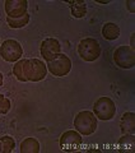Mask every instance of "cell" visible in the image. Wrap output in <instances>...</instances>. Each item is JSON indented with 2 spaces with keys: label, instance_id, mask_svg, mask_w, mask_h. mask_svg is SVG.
Masks as SVG:
<instances>
[{
  "label": "cell",
  "instance_id": "52a82bcc",
  "mask_svg": "<svg viewBox=\"0 0 135 153\" xmlns=\"http://www.w3.org/2000/svg\"><path fill=\"white\" fill-rule=\"evenodd\" d=\"M47 69L55 76H65L71 70V60L64 54H59L54 60L47 63Z\"/></svg>",
  "mask_w": 135,
  "mask_h": 153
},
{
  "label": "cell",
  "instance_id": "2e32d148",
  "mask_svg": "<svg viewBox=\"0 0 135 153\" xmlns=\"http://www.w3.org/2000/svg\"><path fill=\"white\" fill-rule=\"evenodd\" d=\"M16 148V142L12 137L5 135L0 138V153H10Z\"/></svg>",
  "mask_w": 135,
  "mask_h": 153
},
{
  "label": "cell",
  "instance_id": "277c9868",
  "mask_svg": "<svg viewBox=\"0 0 135 153\" xmlns=\"http://www.w3.org/2000/svg\"><path fill=\"white\" fill-rule=\"evenodd\" d=\"M93 114L102 121L111 120L116 114V105L110 97H99L93 105Z\"/></svg>",
  "mask_w": 135,
  "mask_h": 153
},
{
  "label": "cell",
  "instance_id": "ffe728a7",
  "mask_svg": "<svg viewBox=\"0 0 135 153\" xmlns=\"http://www.w3.org/2000/svg\"><path fill=\"white\" fill-rule=\"evenodd\" d=\"M134 37H135V33H133L131 35V38H130V47H131V49H134Z\"/></svg>",
  "mask_w": 135,
  "mask_h": 153
},
{
  "label": "cell",
  "instance_id": "6da1fadb",
  "mask_svg": "<svg viewBox=\"0 0 135 153\" xmlns=\"http://www.w3.org/2000/svg\"><path fill=\"white\" fill-rule=\"evenodd\" d=\"M13 74L21 82H40L45 79L47 66L38 59H21L13 66Z\"/></svg>",
  "mask_w": 135,
  "mask_h": 153
},
{
  "label": "cell",
  "instance_id": "e0dca14e",
  "mask_svg": "<svg viewBox=\"0 0 135 153\" xmlns=\"http://www.w3.org/2000/svg\"><path fill=\"white\" fill-rule=\"evenodd\" d=\"M7 22L10 28H22L28 25L30 22V14H24L23 17H19V18H7Z\"/></svg>",
  "mask_w": 135,
  "mask_h": 153
},
{
  "label": "cell",
  "instance_id": "5bb4252c",
  "mask_svg": "<svg viewBox=\"0 0 135 153\" xmlns=\"http://www.w3.org/2000/svg\"><path fill=\"white\" fill-rule=\"evenodd\" d=\"M135 137L134 134H124L119 140V148L122 152H134Z\"/></svg>",
  "mask_w": 135,
  "mask_h": 153
},
{
  "label": "cell",
  "instance_id": "8fae6325",
  "mask_svg": "<svg viewBox=\"0 0 135 153\" xmlns=\"http://www.w3.org/2000/svg\"><path fill=\"white\" fill-rule=\"evenodd\" d=\"M120 129L122 134H134L135 131V114L125 112L121 116L120 121Z\"/></svg>",
  "mask_w": 135,
  "mask_h": 153
},
{
  "label": "cell",
  "instance_id": "ba28073f",
  "mask_svg": "<svg viewBox=\"0 0 135 153\" xmlns=\"http://www.w3.org/2000/svg\"><path fill=\"white\" fill-rule=\"evenodd\" d=\"M82 134L75 130H68L60 137V148L65 152H75L82 146Z\"/></svg>",
  "mask_w": 135,
  "mask_h": 153
},
{
  "label": "cell",
  "instance_id": "7c38bea8",
  "mask_svg": "<svg viewBox=\"0 0 135 153\" xmlns=\"http://www.w3.org/2000/svg\"><path fill=\"white\" fill-rule=\"evenodd\" d=\"M102 36L108 41H113L120 36V28L116 23L108 22L102 27Z\"/></svg>",
  "mask_w": 135,
  "mask_h": 153
},
{
  "label": "cell",
  "instance_id": "30bf717a",
  "mask_svg": "<svg viewBox=\"0 0 135 153\" xmlns=\"http://www.w3.org/2000/svg\"><path fill=\"white\" fill-rule=\"evenodd\" d=\"M28 1L27 0H7L5 12L9 18H19L27 14Z\"/></svg>",
  "mask_w": 135,
  "mask_h": 153
},
{
  "label": "cell",
  "instance_id": "8992f818",
  "mask_svg": "<svg viewBox=\"0 0 135 153\" xmlns=\"http://www.w3.org/2000/svg\"><path fill=\"white\" fill-rule=\"evenodd\" d=\"M113 61L122 69L134 68L135 65V51L130 46H119L113 52Z\"/></svg>",
  "mask_w": 135,
  "mask_h": 153
},
{
  "label": "cell",
  "instance_id": "5b68a950",
  "mask_svg": "<svg viewBox=\"0 0 135 153\" xmlns=\"http://www.w3.org/2000/svg\"><path fill=\"white\" fill-rule=\"evenodd\" d=\"M23 49L21 44L16 40H5L0 45V56L8 63H14L21 59Z\"/></svg>",
  "mask_w": 135,
  "mask_h": 153
},
{
  "label": "cell",
  "instance_id": "44dd1931",
  "mask_svg": "<svg viewBox=\"0 0 135 153\" xmlns=\"http://www.w3.org/2000/svg\"><path fill=\"white\" fill-rule=\"evenodd\" d=\"M3 79H4V76H3V74H1V73H0V85L3 84Z\"/></svg>",
  "mask_w": 135,
  "mask_h": 153
},
{
  "label": "cell",
  "instance_id": "9c48e42d",
  "mask_svg": "<svg viewBox=\"0 0 135 153\" xmlns=\"http://www.w3.org/2000/svg\"><path fill=\"white\" fill-rule=\"evenodd\" d=\"M40 51H41V56L49 63V61L54 60L59 54H61L60 42L56 38H46V40L41 42Z\"/></svg>",
  "mask_w": 135,
  "mask_h": 153
},
{
  "label": "cell",
  "instance_id": "ac0fdd59",
  "mask_svg": "<svg viewBox=\"0 0 135 153\" xmlns=\"http://www.w3.org/2000/svg\"><path fill=\"white\" fill-rule=\"evenodd\" d=\"M10 110V100H8L5 96L0 94V115H5Z\"/></svg>",
  "mask_w": 135,
  "mask_h": 153
},
{
  "label": "cell",
  "instance_id": "7402d4cb",
  "mask_svg": "<svg viewBox=\"0 0 135 153\" xmlns=\"http://www.w3.org/2000/svg\"><path fill=\"white\" fill-rule=\"evenodd\" d=\"M97 3H99V4H108L110 1H97Z\"/></svg>",
  "mask_w": 135,
  "mask_h": 153
},
{
  "label": "cell",
  "instance_id": "3957f363",
  "mask_svg": "<svg viewBox=\"0 0 135 153\" xmlns=\"http://www.w3.org/2000/svg\"><path fill=\"white\" fill-rule=\"evenodd\" d=\"M101 46L97 40L90 37L83 38L78 45V54L84 61H94L101 56Z\"/></svg>",
  "mask_w": 135,
  "mask_h": 153
},
{
  "label": "cell",
  "instance_id": "9a60e30c",
  "mask_svg": "<svg viewBox=\"0 0 135 153\" xmlns=\"http://www.w3.org/2000/svg\"><path fill=\"white\" fill-rule=\"evenodd\" d=\"M70 4V10L71 14L75 18H83L87 14V5L84 1H79V0H73V1H68Z\"/></svg>",
  "mask_w": 135,
  "mask_h": 153
},
{
  "label": "cell",
  "instance_id": "7a4b0ae2",
  "mask_svg": "<svg viewBox=\"0 0 135 153\" xmlns=\"http://www.w3.org/2000/svg\"><path fill=\"white\" fill-rule=\"evenodd\" d=\"M74 128L82 135H90L97 129V117L92 111H80L74 119Z\"/></svg>",
  "mask_w": 135,
  "mask_h": 153
},
{
  "label": "cell",
  "instance_id": "d6986e66",
  "mask_svg": "<svg viewBox=\"0 0 135 153\" xmlns=\"http://www.w3.org/2000/svg\"><path fill=\"white\" fill-rule=\"evenodd\" d=\"M126 4H128V9H129V10L131 13H134V1H131V0H128Z\"/></svg>",
  "mask_w": 135,
  "mask_h": 153
},
{
  "label": "cell",
  "instance_id": "4fadbf2b",
  "mask_svg": "<svg viewBox=\"0 0 135 153\" xmlns=\"http://www.w3.org/2000/svg\"><path fill=\"white\" fill-rule=\"evenodd\" d=\"M40 143L36 138H26L21 143V153H38Z\"/></svg>",
  "mask_w": 135,
  "mask_h": 153
}]
</instances>
